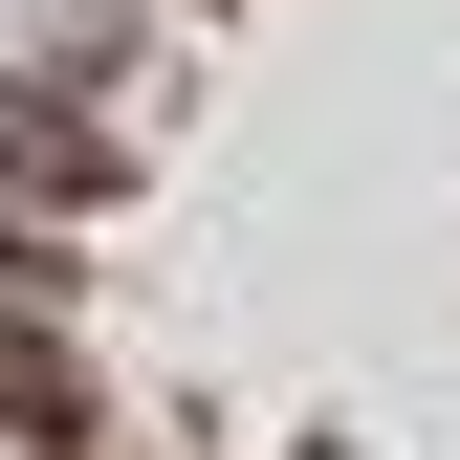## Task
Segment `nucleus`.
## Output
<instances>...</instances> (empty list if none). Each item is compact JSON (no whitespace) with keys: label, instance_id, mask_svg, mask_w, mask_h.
<instances>
[{"label":"nucleus","instance_id":"obj_1","mask_svg":"<svg viewBox=\"0 0 460 460\" xmlns=\"http://www.w3.org/2000/svg\"><path fill=\"white\" fill-rule=\"evenodd\" d=\"M88 198H110V132H66V110L22 88V110H0V285H22L44 219H88Z\"/></svg>","mask_w":460,"mask_h":460},{"label":"nucleus","instance_id":"obj_2","mask_svg":"<svg viewBox=\"0 0 460 460\" xmlns=\"http://www.w3.org/2000/svg\"><path fill=\"white\" fill-rule=\"evenodd\" d=\"M0 438H22V460H88V351L44 307H0Z\"/></svg>","mask_w":460,"mask_h":460}]
</instances>
